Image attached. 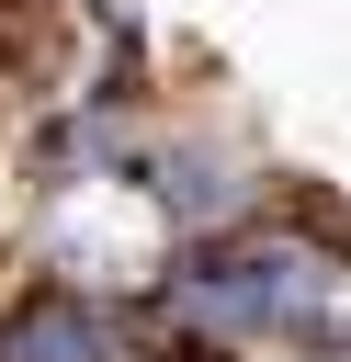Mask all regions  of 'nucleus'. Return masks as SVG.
Instances as JSON below:
<instances>
[{"label": "nucleus", "instance_id": "f03ea898", "mask_svg": "<svg viewBox=\"0 0 351 362\" xmlns=\"http://www.w3.org/2000/svg\"><path fill=\"white\" fill-rule=\"evenodd\" d=\"M147 294H102L68 272H23L0 294V362H147Z\"/></svg>", "mask_w": 351, "mask_h": 362}, {"label": "nucleus", "instance_id": "f257e3e1", "mask_svg": "<svg viewBox=\"0 0 351 362\" xmlns=\"http://www.w3.org/2000/svg\"><path fill=\"white\" fill-rule=\"evenodd\" d=\"M136 192H147V215L170 226V249H192V238H226V226H249V215H260L283 181H272V158H260L249 136L159 113V136H147V158H136Z\"/></svg>", "mask_w": 351, "mask_h": 362}]
</instances>
